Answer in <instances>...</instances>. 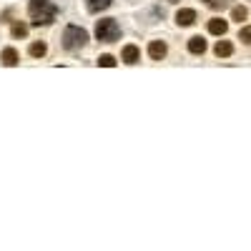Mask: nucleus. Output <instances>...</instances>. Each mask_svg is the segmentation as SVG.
Instances as JSON below:
<instances>
[{
  "label": "nucleus",
  "instance_id": "nucleus-1",
  "mask_svg": "<svg viewBox=\"0 0 251 251\" xmlns=\"http://www.w3.org/2000/svg\"><path fill=\"white\" fill-rule=\"evenodd\" d=\"M28 16H31L33 25H48V23L55 20L58 8L50 3V0H31V5H28Z\"/></svg>",
  "mask_w": 251,
  "mask_h": 251
},
{
  "label": "nucleus",
  "instance_id": "nucleus-2",
  "mask_svg": "<svg viewBox=\"0 0 251 251\" xmlns=\"http://www.w3.org/2000/svg\"><path fill=\"white\" fill-rule=\"evenodd\" d=\"M85 40H88V33L83 31V28L78 25H68L66 31H63V48L66 50H81L85 46Z\"/></svg>",
  "mask_w": 251,
  "mask_h": 251
},
{
  "label": "nucleus",
  "instance_id": "nucleus-3",
  "mask_svg": "<svg viewBox=\"0 0 251 251\" xmlns=\"http://www.w3.org/2000/svg\"><path fill=\"white\" fill-rule=\"evenodd\" d=\"M118 35H121V28H118V23L113 18H106V20H98L96 25V38L100 43H113L118 40Z\"/></svg>",
  "mask_w": 251,
  "mask_h": 251
},
{
  "label": "nucleus",
  "instance_id": "nucleus-4",
  "mask_svg": "<svg viewBox=\"0 0 251 251\" xmlns=\"http://www.w3.org/2000/svg\"><path fill=\"white\" fill-rule=\"evenodd\" d=\"M176 23H179V25H194L196 23V10L181 8L179 13H176Z\"/></svg>",
  "mask_w": 251,
  "mask_h": 251
},
{
  "label": "nucleus",
  "instance_id": "nucleus-5",
  "mask_svg": "<svg viewBox=\"0 0 251 251\" xmlns=\"http://www.w3.org/2000/svg\"><path fill=\"white\" fill-rule=\"evenodd\" d=\"M149 55L153 58V61H164V58H166V43L164 40H151Z\"/></svg>",
  "mask_w": 251,
  "mask_h": 251
},
{
  "label": "nucleus",
  "instance_id": "nucleus-6",
  "mask_svg": "<svg viewBox=\"0 0 251 251\" xmlns=\"http://www.w3.org/2000/svg\"><path fill=\"white\" fill-rule=\"evenodd\" d=\"M121 58L128 63V66H134V63H138L141 61V50L136 48V46H126L123 48V53H121Z\"/></svg>",
  "mask_w": 251,
  "mask_h": 251
},
{
  "label": "nucleus",
  "instance_id": "nucleus-7",
  "mask_svg": "<svg viewBox=\"0 0 251 251\" xmlns=\"http://www.w3.org/2000/svg\"><path fill=\"white\" fill-rule=\"evenodd\" d=\"M188 50L194 53V55H203V50H206V40H203L201 35L188 38Z\"/></svg>",
  "mask_w": 251,
  "mask_h": 251
},
{
  "label": "nucleus",
  "instance_id": "nucleus-8",
  "mask_svg": "<svg viewBox=\"0 0 251 251\" xmlns=\"http://www.w3.org/2000/svg\"><path fill=\"white\" fill-rule=\"evenodd\" d=\"M226 31H229V23L221 20V18H214V20L209 23V33H214V35H224Z\"/></svg>",
  "mask_w": 251,
  "mask_h": 251
},
{
  "label": "nucleus",
  "instance_id": "nucleus-9",
  "mask_svg": "<svg viewBox=\"0 0 251 251\" xmlns=\"http://www.w3.org/2000/svg\"><path fill=\"white\" fill-rule=\"evenodd\" d=\"M111 3H113V0H88L85 8H88V13H100V10L111 8Z\"/></svg>",
  "mask_w": 251,
  "mask_h": 251
},
{
  "label": "nucleus",
  "instance_id": "nucleus-10",
  "mask_svg": "<svg viewBox=\"0 0 251 251\" xmlns=\"http://www.w3.org/2000/svg\"><path fill=\"white\" fill-rule=\"evenodd\" d=\"M214 53H216L218 58H229V55L234 53V46H231L229 40H218V43H216V48H214Z\"/></svg>",
  "mask_w": 251,
  "mask_h": 251
},
{
  "label": "nucleus",
  "instance_id": "nucleus-11",
  "mask_svg": "<svg viewBox=\"0 0 251 251\" xmlns=\"http://www.w3.org/2000/svg\"><path fill=\"white\" fill-rule=\"evenodd\" d=\"M3 63H5V66H18V53H16V48H5V50H3Z\"/></svg>",
  "mask_w": 251,
  "mask_h": 251
},
{
  "label": "nucleus",
  "instance_id": "nucleus-12",
  "mask_svg": "<svg viewBox=\"0 0 251 251\" xmlns=\"http://www.w3.org/2000/svg\"><path fill=\"white\" fill-rule=\"evenodd\" d=\"M46 43H33V46L31 48H28V53H31L33 58H43V55H46Z\"/></svg>",
  "mask_w": 251,
  "mask_h": 251
},
{
  "label": "nucleus",
  "instance_id": "nucleus-13",
  "mask_svg": "<svg viewBox=\"0 0 251 251\" xmlns=\"http://www.w3.org/2000/svg\"><path fill=\"white\" fill-rule=\"evenodd\" d=\"M203 3L209 5L211 10H224V8H226V5L231 3V0H203Z\"/></svg>",
  "mask_w": 251,
  "mask_h": 251
},
{
  "label": "nucleus",
  "instance_id": "nucleus-14",
  "mask_svg": "<svg viewBox=\"0 0 251 251\" xmlns=\"http://www.w3.org/2000/svg\"><path fill=\"white\" fill-rule=\"evenodd\" d=\"M246 16H249V10H246L244 5L234 8V13H231V18H234V20H239V23H241V20H246Z\"/></svg>",
  "mask_w": 251,
  "mask_h": 251
},
{
  "label": "nucleus",
  "instance_id": "nucleus-15",
  "mask_svg": "<svg viewBox=\"0 0 251 251\" xmlns=\"http://www.w3.org/2000/svg\"><path fill=\"white\" fill-rule=\"evenodd\" d=\"M13 35H16V38H25V35H28V25L16 23V25H13Z\"/></svg>",
  "mask_w": 251,
  "mask_h": 251
},
{
  "label": "nucleus",
  "instance_id": "nucleus-16",
  "mask_svg": "<svg viewBox=\"0 0 251 251\" xmlns=\"http://www.w3.org/2000/svg\"><path fill=\"white\" fill-rule=\"evenodd\" d=\"M98 66H103V68H113V66H116V58H113V55H100V58H98Z\"/></svg>",
  "mask_w": 251,
  "mask_h": 251
},
{
  "label": "nucleus",
  "instance_id": "nucleus-17",
  "mask_svg": "<svg viewBox=\"0 0 251 251\" xmlns=\"http://www.w3.org/2000/svg\"><path fill=\"white\" fill-rule=\"evenodd\" d=\"M239 40H244V43H249V46H251V28H241Z\"/></svg>",
  "mask_w": 251,
  "mask_h": 251
},
{
  "label": "nucleus",
  "instance_id": "nucleus-18",
  "mask_svg": "<svg viewBox=\"0 0 251 251\" xmlns=\"http://www.w3.org/2000/svg\"><path fill=\"white\" fill-rule=\"evenodd\" d=\"M168 3H176V0H168Z\"/></svg>",
  "mask_w": 251,
  "mask_h": 251
}]
</instances>
